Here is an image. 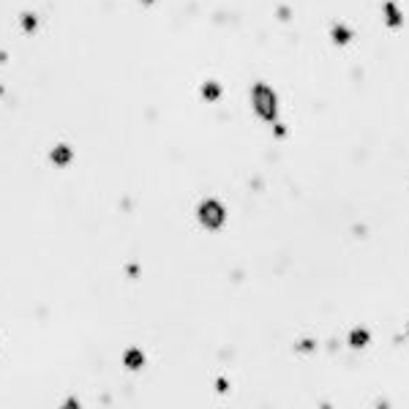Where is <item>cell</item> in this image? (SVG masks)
Instances as JSON below:
<instances>
[{
	"instance_id": "6da1fadb",
	"label": "cell",
	"mask_w": 409,
	"mask_h": 409,
	"mask_svg": "<svg viewBox=\"0 0 409 409\" xmlns=\"http://www.w3.org/2000/svg\"><path fill=\"white\" fill-rule=\"evenodd\" d=\"M254 106H257V112L262 117H273L275 115V96L270 93V88H262V85H259L257 90H254Z\"/></svg>"
},
{
	"instance_id": "7a4b0ae2",
	"label": "cell",
	"mask_w": 409,
	"mask_h": 409,
	"mask_svg": "<svg viewBox=\"0 0 409 409\" xmlns=\"http://www.w3.org/2000/svg\"><path fill=\"white\" fill-rule=\"evenodd\" d=\"M199 218L204 221V227H221L224 210L218 207V202H204L202 207H199Z\"/></svg>"
},
{
	"instance_id": "3957f363",
	"label": "cell",
	"mask_w": 409,
	"mask_h": 409,
	"mask_svg": "<svg viewBox=\"0 0 409 409\" xmlns=\"http://www.w3.org/2000/svg\"><path fill=\"white\" fill-rule=\"evenodd\" d=\"M385 14H387V22L390 25H401V14H398V8L393 6V3H387L385 6Z\"/></svg>"
},
{
	"instance_id": "277c9868",
	"label": "cell",
	"mask_w": 409,
	"mask_h": 409,
	"mask_svg": "<svg viewBox=\"0 0 409 409\" xmlns=\"http://www.w3.org/2000/svg\"><path fill=\"white\" fill-rule=\"evenodd\" d=\"M366 341H368V333H366V330H355V333L349 336V344H352V346H363Z\"/></svg>"
},
{
	"instance_id": "5b68a950",
	"label": "cell",
	"mask_w": 409,
	"mask_h": 409,
	"mask_svg": "<svg viewBox=\"0 0 409 409\" xmlns=\"http://www.w3.org/2000/svg\"><path fill=\"white\" fill-rule=\"evenodd\" d=\"M336 38H339V41H346V38H349V33H346V30H339V33H336Z\"/></svg>"
}]
</instances>
